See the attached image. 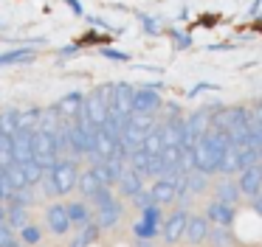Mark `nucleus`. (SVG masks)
<instances>
[{
	"label": "nucleus",
	"instance_id": "1",
	"mask_svg": "<svg viewBox=\"0 0 262 247\" xmlns=\"http://www.w3.org/2000/svg\"><path fill=\"white\" fill-rule=\"evenodd\" d=\"M104 118H107V95H104V84H99V87H91L85 93L82 112H79L76 121H85V124H91L93 129H99L104 124Z\"/></svg>",
	"mask_w": 262,
	"mask_h": 247
},
{
	"label": "nucleus",
	"instance_id": "2",
	"mask_svg": "<svg viewBox=\"0 0 262 247\" xmlns=\"http://www.w3.org/2000/svg\"><path fill=\"white\" fill-rule=\"evenodd\" d=\"M48 177L57 185V196L74 194L76 180H79V163H76V157H59V160L48 168Z\"/></svg>",
	"mask_w": 262,
	"mask_h": 247
},
{
	"label": "nucleus",
	"instance_id": "3",
	"mask_svg": "<svg viewBox=\"0 0 262 247\" xmlns=\"http://www.w3.org/2000/svg\"><path fill=\"white\" fill-rule=\"evenodd\" d=\"M164 84L161 82H144L141 87H136L133 93V107L130 112H144V115H158L164 107V95H161Z\"/></svg>",
	"mask_w": 262,
	"mask_h": 247
},
{
	"label": "nucleus",
	"instance_id": "4",
	"mask_svg": "<svg viewBox=\"0 0 262 247\" xmlns=\"http://www.w3.org/2000/svg\"><path fill=\"white\" fill-rule=\"evenodd\" d=\"M155 121L158 118L155 115H144V112H130L127 115V124H124V132H121V143L127 146V149H138V146L144 143V135L149 132V129L155 127Z\"/></svg>",
	"mask_w": 262,
	"mask_h": 247
},
{
	"label": "nucleus",
	"instance_id": "5",
	"mask_svg": "<svg viewBox=\"0 0 262 247\" xmlns=\"http://www.w3.org/2000/svg\"><path fill=\"white\" fill-rule=\"evenodd\" d=\"M186 222H189V211L178 205L169 216H164L161 222V239H164L166 247H175L183 241V230H186Z\"/></svg>",
	"mask_w": 262,
	"mask_h": 247
},
{
	"label": "nucleus",
	"instance_id": "6",
	"mask_svg": "<svg viewBox=\"0 0 262 247\" xmlns=\"http://www.w3.org/2000/svg\"><path fill=\"white\" fill-rule=\"evenodd\" d=\"M133 87L130 82H107L104 84V95H107V112H130L133 107Z\"/></svg>",
	"mask_w": 262,
	"mask_h": 247
},
{
	"label": "nucleus",
	"instance_id": "7",
	"mask_svg": "<svg viewBox=\"0 0 262 247\" xmlns=\"http://www.w3.org/2000/svg\"><path fill=\"white\" fill-rule=\"evenodd\" d=\"M192 163H194V171H203V174H217V163H220V157H217L214 146L209 143V138L206 135H200L198 140H194L192 146Z\"/></svg>",
	"mask_w": 262,
	"mask_h": 247
},
{
	"label": "nucleus",
	"instance_id": "8",
	"mask_svg": "<svg viewBox=\"0 0 262 247\" xmlns=\"http://www.w3.org/2000/svg\"><path fill=\"white\" fill-rule=\"evenodd\" d=\"M46 230L51 236H68L71 230H74V225H71L68 219V211H65V202H57L51 200L46 208Z\"/></svg>",
	"mask_w": 262,
	"mask_h": 247
},
{
	"label": "nucleus",
	"instance_id": "9",
	"mask_svg": "<svg viewBox=\"0 0 262 247\" xmlns=\"http://www.w3.org/2000/svg\"><path fill=\"white\" fill-rule=\"evenodd\" d=\"M59 152H57V146H54V140H51V135H46V132H40V129H37L34 132V160L40 163L42 168H51L54 163L59 160Z\"/></svg>",
	"mask_w": 262,
	"mask_h": 247
},
{
	"label": "nucleus",
	"instance_id": "10",
	"mask_svg": "<svg viewBox=\"0 0 262 247\" xmlns=\"http://www.w3.org/2000/svg\"><path fill=\"white\" fill-rule=\"evenodd\" d=\"M239 177H237V188H239V194L243 196H256L259 194V188H262V163H254V166H245V168H239Z\"/></svg>",
	"mask_w": 262,
	"mask_h": 247
},
{
	"label": "nucleus",
	"instance_id": "11",
	"mask_svg": "<svg viewBox=\"0 0 262 247\" xmlns=\"http://www.w3.org/2000/svg\"><path fill=\"white\" fill-rule=\"evenodd\" d=\"M82 101H85V93H82V90H68V93H62L54 101V107H57L62 121H76L79 112H82Z\"/></svg>",
	"mask_w": 262,
	"mask_h": 247
},
{
	"label": "nucleus",
	"instance_id": "12",
	"mask_svg": "<svg viewBox=\"0 0 262 247\" xmlns=\"http://www.w3.org/2000/svg\"><path fill=\"white\" fill-rule=\"evenodd\" d=\"M203 216L209 219V225H217V228H234V219H237V208L234 205H226L220 200H211L206 205Z\"/></svg>",
	"mask_w": 262,
	"mask_h": 247
},
{
	"label": "nucleus",
	"instance_id": "13",
	"mask_svg": "<svg viewBox=\"0 0 262 247\" xmlns=\"http://www.w3.org/2000/svg\"><path fill=\"white\" fill-rule=\"evenodd\" d=\"M209 219L203 216V213H189V222H186V230H183V241H189L192 247H200L206 244V239H209Z\"/></svg>",
	"mask_w": 262,
	"mask_h": 247
},
{
	"label": "nucleus",
	"instance_id": "14",
	"mask_svg": "<svg viewBox=\"0 0 262 247\" xmlns=\"http://www.w3.org/2000/svg\"><path fill=\"white\" fill-rule=\"evenodd\" d=\"M181 177V174H178ZM178 177H155L152 180V185H149V194H152V202L155 205H172L175 202V196H178V191H175V180Z\"/></svg>",
	"mask_w": 262,
	"mask_h": 247
},
{
	"label": "nucleus",
	"instance_id": "15",
	"mask_svg": "<svg viewBox=\"0 0 262 247\" xmlns=\"http://www.w3.org/2000/svg\"><path fill=\"white\" fill-rule=\"evenodd\" d=\"M12 155H14V163H29L34 160V132H17L12 135Z\"/></svg>",
	"mask_w": 262,
	"mask_h": 247
},
{
	"label": "nucleus",
	"instance_id": "16",
	"mask_svg": "<svg viewBox=\"0 0 262 247\" xmlns=\"http://www.w3.org/2000/svg\"><path fill=\"white\" fill-rule=\"evenodd\" d=\"M96 213V225L102 228V233L104 230H113V228H119V222H121V216H124V205H121V200H116V202H110L107 208H99V211H93Z\"/></svg>",
	"mask_w": 262,
	"mask_h": 247
},
{
	"label": "nucleus",
	"instance_id": "17",
	"mask_svg": "<svg viewBox=\"0 0 262 247\" xmlns=\"http://www.w3.org/2000/svg\"><path fill=\"white\" fill-rule=\"evenodd\" d=\"M37 59V51L31 45H17L0 54V67H12V65H31Z\"/></svg>",
	"mask_w": 262,
	"mask_h": 247
},
{
	"label": "nucleus",
	"instance_id": "18",
	"mask_svg": "<svg viewBox=\"0 0 262 247\" xmlns=\"http://www.w3.org/2000/svg\"><path fill=\"white\" fill-rule=\"evenodd\" d=\"M141 188H144V177L136 174L133 168H124V174H121L119 183H116V194H119L121 200H133Z\"/></svg>",
	"mask_w": 262,
	"mask_h": 247
},
{
	"label": "nucleus",
	"instance_id": "19",
	"mask_svg": "<svg viewBox=\"0 0 262 247\" xmlns=\"http://www.w3.org/2000/svg\"><path fill=\"white\" fill-rule=\"evenodd\" d=\"M65 211H68V219H71V225H74V230H79L85 222L93 219V208L88 200H68L65 202Z\"/></svg>",
	"mask_w": 262,
	"mask_h": 247
},
{
	"label": "nucleus",
	"instance_id": "20",
	"mask_svg": "<svg viewBox=\"0 0 262 247\" xmlns=\"http://www.w3.org/2000/svg\"><path fill=\"white\" fill-rule=\"evenodd\" d=\"M99 236H102V228L96 225V219H91V222H85L79 230H76V236L71 239L68 247H91L99 241Z\"/></svg>",
	"mask_w": 262,
	"mask_h": 247
},
{
	"label": "nucleus",
	"instance_id": "21",
	"mask_svg": "<svg viewBox=\"0 0 262 247\" xmlns=\"http://www.w3.org/2000/svg\"><path fill=\"white\" fill-rule=\"evenodd\" d=\"M62 118H59V112H57V107L54 104H48V107H42V112H40V124H37V129L40 132H46V135H57L59 129H62Z\"/></svg>",
	"mask_w": 262,
	"mask_h": 247
},
{
	"label": "nucleus",
	"instance_id": "22",
	"mask_svg": "<svg viewBox=\"0 0 262 247\" xmlns=\"http://www.w3.org/2000/svg\"><path fill=\"white\" fill-rule=\"evenodd\" d=\"M214 200H220V202H226V205H234L237 208V202L243 200V194H239V188H237V180H220V183L214 185Z\"/></svg>",
	"mask_w": 262,
	"mask_h": 247
},
{
	"label": "nucleus",
	"instance_id": "23",
	"mask_svg": "<svg viewBox=\"0 0 262 247\" xmlns=\"http://www.w3.org/2000/svg\"><path fill=\"white\" fill-rule=\"evenodd\" d=\"M99 177L93 174V168L88 166V168H79V180H76V191L82 194V200H91L93 194H96V188H99Z\"/></svg>",
	"mask_w": 262,
	"mask_h": 247
},
{
	"label": "nucleus",
	"instance_id": "24",
	"mask_svg": "<svg viewBox=\"0 0 262 247\" xmlns=\"http://www.w3.org/2000/svg\"><path fill=\"white\" fill-rule=\"evenodd\" d=\"M40 112L42 107H26V110H17V129L23 132H37V124H40Z\"/></svg>",
	"mask_w": 262,
	"mask_h": 247
},
{
	"label": "nucleus",
	"instance_id": "25",
	"mask_svg": "<svg viewBox=\"0 0 262 247\" xmlns=\"http://www.w3.org/2000/svg\"><path fill=\"white\" fill-rule=\"evenodd\" d=\"M141 149L147 152V155H161V149H164V129H161V121H155V127L144 135Z\"/></svg>",
	"mask_w": 262,
	"mask_h": 247
},
{
	"label": "nucleus",
	"instance_id": "26",
	"mask_svg": "<svg viewBox=\"0 0 262 247\" xmlns=\"http://www.w3.org/2000/svg\"><path fill=\"white\" fill-rule=\"evenodd\" d=\"M42 225H37V222H29V225H23V228L17 230V241L20 244H26V247H37L42 241Z\"/></svg>",
	"mask_w": 262,
	"mask_h": 247
},
{
	"label": "nucleus",
	"instance_id": "27",
	"mask_svg": "<svg viewBox=\"0 0 262 247\" xmlns=\"http://www.w3.org/2000/svg\"><path fill=\"white\" fill-rule=\"evenodd\" d=\"M34 188H20V191H12V194H6V208H31L34 205Z\"/></svg>",
	"mask_w": 262,
	"mask_h": 247
},
{
	"label": "nucleus",
	"instance_id": "28",
	"mask_svg": "<svg viewBox=\"0 0 262 247\" xmlns=\"http://www.w3.org/2000/svg\"><path fill=\"white\" fill-rule=\"evenodd\" d=\"M116 200H119V194H116V188H113V185H99V188H96V194H93L88 202H91V208H93V211H99V208H107L110 202H116Z\"/></svg>",
	"mask_w": 262,
	"mask_h": 247
},
{
	"label": "nucleus",
	"instance_id": "29",
	"mask_svg": "<svg viewBox=\"0 0 262 247\" xmlns=\"http://www.w3.org/2000/svg\"><path fill=\"white\" fill-rule=\"evenodd\" d=\"M17 132V107H0V135Z\"/></svg>",
	"mask_w": 262,
	"mask_h": 247
},
{
	"label": "nucleus",
	"instance_id": "30",
	"mask_svg": "<svg viewBox=\"0 0 262 247\" xmlns=\"http://www.w3.org/2000/svg\"><path fill=\"white\" fill-rule=\"evenodd\" d=\"M206 244H211V247H231V244H234L231 228H217V225H211V230H209V239H206Z\"/></svg>",
	"mask_w": 262,
	"mask_h": 247
},
{
	"label": "nucleus",
	"instance_id": "31",
	"mask_svg": "<svg viewBox=\"0 0 262 247\" xmlns=\"http://www.w3.org/2000/svg\"><path fill=\"white\" fill-rule=\"evenodd\" d=\"M234 152H237V168H245V166H254V163H259V152H256L251 143L234 146Z\"/></svg>",
	"mask_w": 262,
	"mask_h": 247
},
{
	"label": "nucleus",
	"instance_id": "32",
	"mask_svg": "<svg viewBox=\"0 0 262 247\" xmlns=\"http://www.w3.org/2000/svg\"><path fill=\"white\" fill-rule=\"evenodd\" d=\"M29 222H31V208H9L6 225L12 230H20L23 225H29Z\"/></svg>",
	"mask_w": 262,
	"mask_h": 247
},
{
	"label": "nucleus",
	"instance_id": "33",
	"mask_svg": "<svg viewBox=\"0 0 262 247\" xmlns=\"http://www.w3.org/2000/svg\"><path fill=\"white\" fill-rule=\"evenodd\" d=\"M23 171H26V185H29V188H37L40 180H42V174H46V168H42L37 160H29V163H23Z\"/></svg>",
	"mask_w": 262,
	"mask_h": 247
},
{
	"label": "nucleus",
	"instance_id": "34",
	"mask_svg": "<svg viewBox=\"0 0 262 247\" xmlns=\"http://www.w3.org/2000/svg\"><path fill=\"white\" fill-rule=\"evenodd\" d=\"M133 236H136V239H158V236H161V228H158V225L144 222V219H138V222L133 225Z\"/></svg>",
	"mask_w": 262,
	"mask_h": 247
},
{
	"label": "nucleus",
	"instance_id": "35",
	"mask_svg": "<svg viewBox=\"0 0 262 247\" xmlns=\"http://www.w3.org/2000/svg\"><path fill=\"white\" fill-rule=\"evenodd\" d=\"M14 163L12 155V135H0V168H6Z\"/></svg>",
	"mask_w": 262,
	"mask_h": 247
},
{
	"label": "nucleus",
	"instance_id": "36",
	"mask_svg": "<svg viewBox=\"0 0 262 247\" xmlns=\"http://www.w3.org/2000/svg\"><path fill=\"white\" fill-rule=\"evenodd\" d=\"M138 213H141L138 219H144V222H149V225H158V228H161V222H164V211H161V205H155V202L147 208H141Z\"/></svg>",
	"mask_w": 262,
	"mask_h": 247
},
{
	"label": "nucleus",
	"instance_id": "37",
	"mask_svg": "<svg viewBox=\"0 0 262 247\" xmlns=\"http://www.w3.org/2000/svg\"><path fill=\"white\" fill-rule=\"evenodd\" d=\"M17 244V230H12L6 222H0V247H14Z\"/></svg>",
	"mask_w": 262,
	"mask_h": 247
},
{
	"label": "nucleus",
	"instance_id": "38",
	"mask_svg": "<svg viewBox=\"0 0 262 247\" xmlns=\"http://www.w3.org/2000/svg\"><path fill=\"white\" fill-rule=\"evenodd\" d=\"M37 188H42L46 200H59V196H57V185H54V180L48 177V171L42 174V180H40V185H37Z\"/></svg>",
	"mask_w": 262,
	"mask_h": 247
},
{
	"label": "nucleus",
	"instance_id": "39",
	"mask_svg": "<svg viewBox=\"0 0 262 247\" xmlns=\"http://www.w3.org/2000/svg\"><path fill=\"white\" fill-rule=\"evenodd\" d=\"M133 208H136V211H141V208H147V205H152V194H149V188H141L138 191L136 196H133Z\"/></svg>",
	"mask_w": 262,
	"mask_h": 247
},
{
	"label": "nucleus",
	"instance_id": "40",
	"mask_svg": "<svg viewBox=\"0 0 262 247\" xmlns=\"http://www.w3.org/2000/svg\"><path fill=\"white\" fill-rule=\"evenodd\" d=\"M99 54H102L104 59H113V62H130V54L116 51V48H99Z\"/></svg>",
	"mask_w": 262,
	"mask_h": 247
},
{
	"label": "nucleus",
	"instance_id": "41",
	"mask_svg": "<svg viewBox=\"0 0 262 247\" xmlns=\"http://www.w3.org/2000/svg\"><path fill=\"white\" fill-rule=\"evenodd\" d=\"M169 37L175 39V48H189V45H192V37H189V34H181V31H175V28H172L169 31Z\"/></svg>",
	"mask_w": 262,
	"mask_h": 247
},
{
	"label": "nucleus",
	"instance_id": "42",
	"mask_svg": "<svg viewBox=\"0 0 262 247\" xmlns=\"http://www.w3.org/2000/svg\"><path fill=\"white\" fill-rule=\"evenodd\" d=\"M138 20H141V28H144L147 34H152V37H155V34H161L158 22H155L152 17H147V14H138Z\"/></svg>",
	"mask_w": 262,
	"mask_h": 247
},
{
	"label": "nucleus",
	"instance_id": "43",
	"mask_svg": "<svg viewBox=\"0 0 262 247\" xmlns=\"http://www.w3.org/2000/svg\"><path fill=\"white\" fill-rule=\"evenodd\" d=\"M82 48H85V45H82L79 39H76V42H68V45H62V48L57 51V56H62V59H65V56H74V54H79Z\"/></svg>",
	"mask_w": 262,
	"mask_h": 247
},
{
	"label": "nucleus",
	"instance_id": "44",
	"mask_svg": "<svg viewBox=\"0 0 262 247\" xmlns=\"http://www.w3.org/2000/svg\"><path fill=\"white\" fill-rule=\"evenodd\" d=\"M65 6H68L71 11H74V17H85V6L79 3V0H62Z\"/></svg>",
	"mask_w": 262,
	"mask_h": 247
},
{
	"label": "nucleus",
	"instance_id": "45",
	"mask_svg": "<svg viewBox=\"0 0 262 247\" xmlns=\"http://www.w3.org/2000/svg\"><path fill=\"white\" fill-rule=\"evenodd\" d=\"M203 90H217V87H214V84H209V82H200V84H194V87L189 90V98H192V95H200Z\"/></svg>",
	"mask_w": 262,
	"mask_h": 247
},
{
	"label": "nucleus",
	"instance_id": "46",
	"mask_svg": "<svg viewBox=\"0 0 262 247\" xmlns=\"http://www.w3.org/2000/svg\"><path fill=\"white\" fill-rule=\"evenodd\" d=\"M251 208H254V213L262 219V196H259V194H256V196H251Z\"/></svg>",
	"mask_w": 262,
	"mask_h": 247
},
{
	"label": "nucleus",
	"instance_id": "47",
	"mask_svg": "<svg viewBox=\"0 0 262 247\" xmlns=\"http://www.w3.org/2000/svg\"><path fill=\"white\" fill-rule=\"evenodd\" d=\"M251 112H254V121H256V124H259V127H262V101H259V104H256V107H254V110H251Z\"/></svg>",
	"mask_w": 262,
	"mask_h": 247
},
{
	"label": "nucleus",
	"instance_id": "48",
	"mask_svg": "<svg viewBox=\"0 0 262 247\" xmlns=\"http://www.w3.org/2000/svg\"><path fill=\"white\" fill-rule=\"evenodd\" d=\"M136 247H155V239H136Z\"/></svg>",
	"mask_w": 262,
	"mask_h": 247
},
{
	"label": "nucleus",
	"instance_id": "49",
	"mask_svg": "<svg viewBox=\"0 0 262 247\" xmlns=\"http://www.w3.org/2000/svg\"><path fill=\"white\" fill-rule=\"evenodd\" d=\"M6 213H9L6 202H0V222H6Z\"/></svg>",
	"mask_w": 262,
	"mask_h": 247
},
{
	"label": "nucleus",
	"instance_id": "50",
	"mask_svg": "<svg viewBox=\"0 0 262 247\" xmlns=\"http://www.w3.org/2000/svg\"><path fill=\"white\" fill-rule=\"evenodd\" d=\"M14 247H26V244H20V241H17V244H14Z\"/></svg>",
	"mask_w": 262,
	"mask_h": 247
},
{
	"label": "nucleus",
	"instance_id": "51",
	"mask_svg": "<svg viewBox=\"0 0 262 247\" xmlns=\"http://www.w3.org/2000/svg\"><path fill=\"white\" fill-rule=\"evenodd\" d=\"M259 196H262V188H259Z\"/></svg>",
	"mask_w": 262,
	"mask_h": 247
}]
</instances>
